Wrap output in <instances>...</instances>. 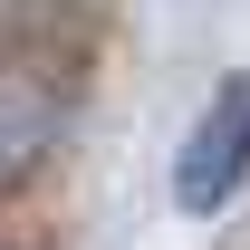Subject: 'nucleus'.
<instances>
[{
  "instance_id": "nucleus-2",
  "label": "nucleus",
  "mask_w": 250,
  "mask_h": 250,
  "mask_svg": "<svg viewBox=\"0 0 250 250\" xmlns=\"http://www.w3.org/2000/svg\"><path fill=\"white\" fill-rule=\"evenodd\" d=\"M48 154V96L39 87H0V183H20Z\"/></svg>"
},
{
  "instance_id": "nucleus-1",
  "label": "nucleus",
  "mask_w": 250,
  "mask_h": 250,
  "mask_svg": "<svg viewBox=\"0 0 250 250\" xmlns=\"http://www.w3.org/2000/svg\"><path fill=\"white\" fill-rule=\"evenodd\" d=\"M250 173V77H221L212 106L192 116L183 154H173V202L183 212H221Z\"/></svg>"
}]
</instances>
